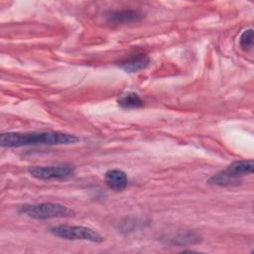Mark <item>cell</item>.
Returning <instances> with one entry per match:
<instances>
[{
  "label": "cell",
  "mask_w": 254,
  "mask_h": 254,
  "mask_svg": "<svg viewBox=\"0 0 254 254\" xmlns=\"http://www.w3.org/2000/svg\"><path fill=\"white\" fill-rule=\"evenodd\" d=\"M239 46L244 51H249L253 48V30H245L239 38Z\"/></svg>",
  "instance_id": "30bf717a"
},
{
  "label": "cell",
  "mask_w": 254,
  "mask_h": 254,
  "mask_svg": "<svg viewBox=\"0 0 254 254\" xmlns=\"http://www.w3.org/2000/svg\"><path fill=\"white\" fill-rule=\"evenodd\" d=\"M143 18V14L138 10H119L110 12L107 15V20L113 24H125L137 22Z\"/></svg>",
  "instance_id": "ba28073f"
},
{
  "label": "cell",
  "mask_w": 254,
  "mask_h": 254,
  "mask_svg": "<svg viewBox=\"0 0 254 254\" xmlns=\"http://www.w3.org/2000/svg\"><path fill=\"white\" fill-rule=\"evenodd\" d=\"M253 169L254 163L252 160L235 161L225 170L211 176L208 180V184L220 187L237 185L241 177L253 174Z\"/></svg>",
  "instance_id": "7a4b0ae2"
},
{
  "label": "cell",
  "mask_w": 254,
  "mask_h": 254,
  "mask_svg": "<svg viewBox=\"0 0 254 254\" xmlns=\"http://www.w3.org/2000/svg\"><path fill=\"white\" fill-rule=\"evenodd\" d=\"M150 64V59L144 54L130 55L117 63V65L125 72H137L146 68Z\"/></svg>",
  "instance_id": "8992f818"
},
{
  "label": "cell",
  "mask_w": 254,
  "mask_h": 254,
  "mask_svg": "<svg viewBox=\"0 0 254 254\" xmlns=\"http://www.w3.org/2000/svg\"><path fill=\"white\" fill-rule=\"evenodd\" d=\"M104 182L109 189L119 191L127 187L128 178L123 171L119 169H112L105 173Z\"/></svg>",
  "instance_id": "52a82bcc"
},
{
  "label": "cell",
  "mask_w": 254,
  "mask_h": 254,
  "mask_svg": "<svg viewBox=\"0 0 254 254\" xmlns=\"http://www.w3.org/2000/svg\"><path fill=\"white\" fill-rule=\"evenodd\" d=\"M19 211L35 219H51L59 217H70L74 215V211L71 208L53 202L25 204L21 206Z\"/></svg>",
  "instance_id": "3957f363"
},
{
  "label": "cell",
  "mask_w": 254,
  "mask_h": 254,
  "mask_svg": "<svg viewBox=\"0 0 254 254\" xmlns=\"http://www.w3.org/2000/svg\"><path fill=\"white\" fill-rule=\"evenodd\" d=\"M29 173L39 180H64L73 175L74 169L69 165L61 166H33Z\"/></svg>",
  "instance_id": "5b68a950"
},
{
  "label": "cell",
  "mask_w": 254,
  "mask_h": 254,
  "mask_svg": "<svg viewBox=\"0 0 254 254\" xmlns=\"http://www.w3.org/2000/svg\"><path fill=\"white\" fill-rule=\"evenodd\" d=\"M50 232L55 236L67 240H86L90 242L103 241V237L97 231L81 225L61 224L51 227Z\"/></svg>",
  "instance_id": "277c9868"
},
{
  "label": "cell",
  "mask_w": 254,
  "mask_h": 254,
  "mask_svg": "<svg viewBox=\"0 0 254 254\" xmlns=\"http://www.w3.org/2000/svg\"><path fill=\"white\" fill-rule=\"evenodd\" d=\"M117 103L124 109H135L144 105V101L141 99V97L137 93L131 91L121 94L117 99Z\"/></svg>",
  "instance_id": "9c48e42d"
},
{
  "label": "cell",
  "mask_w": 254,
  "mask_h": 254,
  "mask_svg": "<svg viewBox=\"0 0 254 254\" xmlns=\"http://www.w3.org/2000/svg\"><path fill=\"white\" fill-rule=\"evenodd\" d=\"M79 141L75 135L64 133L60 131L45 132H8L2 133L0 136V144L2 147L19 148L24 146L38 145H70Z\"/></svg>",
  "instance_id": "6da1fadb"
}]
</instances>
